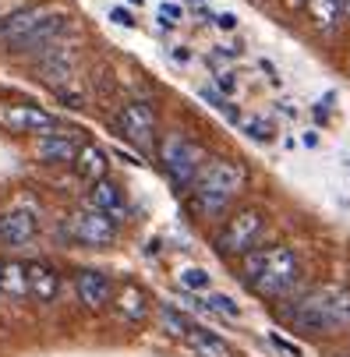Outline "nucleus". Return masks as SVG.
<instances>
[{"label": "nucleus", "instance_id": "obj_27", "mask_svg": "<svg viewBox=\"0 0 350 357\" xmlns=\"http://www.w3.org/2000/svg\"><path fill=\"white\" fill-rule=\"evenodd\" d=\"M160 18H163V25H174V22H181V8L177 4H163L160 8Z\"/></svg>", "mask_w": 350, "mask_h": 357}, {"label": "nucleus", "instance_id": "obj_32", "mask_svg": "<svg viewBox=\"0 0 350 357\" xmlns=\"http://www.w3.org/2000/svg\"><path fill=\"white\" fill-rule=\"evenodd\" d=\"M290 4H308V0H290Z\"/></svg>", "mask_w": 350, "mask_h": 357}, {"label": "nucleus", "instance_id": "obj_5", "mask_svg": "<svg viewBox=\"0 0 350 357\" xmlns=\"http://www.w3.org/2000/svg\"><path fill=\"white\" fill-rule=\"evenodd\" d=\"M262 234H266V216L259 209H237L216 234V251L223 259H244L248 251L259 248Z\"/></svg>", "mask_w": 350, "mask_h": 357}, {"label": "nucleus", "instance_id": "obj_21", "mask_svg": "<svg viewBox=\"0 0 350 357\" xmlns=\"http://www.w3.org/2000/svg\"><path fill=\"white\" fill-rule=\"evenodd\" d=\"M160 322H163V326H167V333H170V336H177V340H184V336H188V329L195 326L188 315H181L177 308H170V304H163V308H160Z\"/></svg>", "mask_w": 350, "mask_h": 357}, {"label": "nucleus", "instance_id": "obj_29", "mask_svg": "<svg viewBox=\"0 0 350 357\" xmlns=\"http://www.w3.org/2000/svg\"><path fill=\"white\" fill-rule=\"evenodd\" d=\"M110 18H114V22H117V25H128V29H131V25H135V18H131V15H128V11H124V8H114V11H110Z\"/></svg>", "mask_w": 350, "mask_h": 357}, {"label": "nucleus", "instance_id": "obj_7", "mask_svg": "<svg viewBox=\"0 0 350 357\" xmlns=\"http://www.w3.org/2000/svg\"><path fill=\"white\" fill-rule=\"evenodd\" d=\"M0 128L15 135H50L57 131V117L36 103H0Z\"/></svg>", "mask_w": 350, "mask_h": 357}, {"label": "nucleus", "instance_id": "obj_6", "mask_svg": "<svg viewBox=\"0 0 350 357\" xmlns=\"http://www.w3.org/2000/svg\"><path fill=\"white\" fill-rule=\"evenodd\" d=\"M160 163L177 188H191V181L198 177V170L206 163V152H202V145H195L184 135H167L160 142Z\"/></svg>", "mask_w": 350, "mask_h": 357}, {"label": "nucleus", "instance_id": "obj_24", "mask_svg": "<svg viewBox=\"0 0 350 357\" xmlns=\"http://www.w3.org/2000/svg\"><path fill=\"white\" fill-rule=\"evenodd\" d=\"M181 283L188 290H209V273L198 266H188V269H181Z\"/></svg>", "mask_w": 350, "mask_h": 357}, {"label": "nucleus", "instance_id": "obj_31", "mask_svg": "<svg viewBox=\"0 0 350 357\" xmlns=\"http://www.w3.org/2000/svg\"><path fill=\"white\" fill-rule=\"evenodd\" d=\"M343 15H347V18H350V0H347V4H343Z\"/></svg>", "mask_w": 350, "mask_h": 357}, {"label": "nucleus", "instance_id": "obj_12", "mask_svg": "<svg viewBox=\"0 0 350 357\" xmlns=\"http://www.w3.org/2000/svg\"><path fill=\"white\" fill-rule=\"evenodd\" d=\"M36 234H39V220H36L32 209H11V213L0 216V241L11 244V248L29 244Z\"/></svg>", "mask_w": 350, "mask_h": 357}, {"label": "nucleus", "instance_id": "obj_4", "mask_svg": "<svg viewBox=\"0 0 350 357\" xmlns=\"http://www.w3.org/2000/svg\"><path fill=\"white\" fill-rule=\"evenodd\" d=\"M248 174L234 160H206L198 177L191 181V209L198 216H220L230 202L241 195Z\"/></svg>", "mask_w": 350, "mask_h": 357}, {"label": "nucleus", "instance_id": "obj_28", "mask_svg": "<svg viewBox=\"0 0 350 357\" xmlns=\"http://www.w3.org/2000/svg\"><path fill=\"white\" fill-rule=\"evenodd\" d=\"M216 85H220V92H227V96L237 92V82L230 78V71H220V75H216Z\"/></svg>", "mask_w": 350, "mask_h": 357}, {"label": "nucleus", "instance_id": "obj_1", "mask_svg": "<svg viewBox=\"0 0 350 357\" xmlns=\"http://www.w3.org/2000/svg\"><path fill=\"white\" fill-rule=\"evenodd\" d=\"M280 319L301 333H340L350 326V290L347 287H315L294 304H283Z\"/></svg>", "mask_w": 350, "mask_h": 357}, {"label": "nucleus", "instance_id": "obj_19", "mask_svg": "<svg viewBox=\"0 0 350 357\" xmlns=\"http://www.w3.org/2000/svg\"><path fill=\"white\" fill-rule=\"evenodd\" d=\"M0 294H8V297L29 294V273L22 262H0Z\"/></svg>", "mask_w": 350, "mask_h": 357}, {"label": "nucleus", "instance_id": "obj_26", "mask_svg": "<svg viewBox=\"0 0 350 357\" xmlns=\"http://www.w3.org/2000/svg\"><path fill=\"white\" fill-rule=\"evenodd\" d=\"M273 347L276 350H283L287 357H301V347H294L290 340H283V336H273Z\"/></svg>", "mask_w": 350, "mask_h": 357}, {"label": "nucleus", "instance_id": "obj_30", "mask_svg": "<svg viewBox=\"0 0 350 357\" xmlns=\"http://www.w3.org/2000/svg\"><path fill=\"white\" fill-rule=\"evenodd\" d=\"M216 25H220V29H237V18L227 11V15H216Z\"/></svg>", "mask_w": 350, "mask_h": 357}, {"label": "nucleus", "instance_id": "obj_15", "mask_svg": "<svg viewBox=\"0 0 350 357\" xmlns=\"http://www.w3.org/2000/svg\"><path fill=\"white\" fill-rule=\"evenodd\" d=\"M25 273H29V294H32L36 301L50 304V301L61 294V273H57L54 266L32 262V266H25Z\"/></svg>", "mask_w": 350, "mask_h": 357}, {"label": "nucleus", "instance_id": "obj_25", "mask_svg": "<svg viewBox=\"0 0 350 357\" xmlns=\"http://www.w3.org/2000/svg\"><path fill=\"white\" fill-rule=\"evenodd\" d=\"M202 99H206V103H209V107H216V110H223V114H227L230 121H237V114H234V107L227 103V99H223V96H220L216 89H202Z\"/></svg>", "mask_w": 350, "mask_h": 357}, {"label": "nucleus", "instance_id": "obj_23", "mask_svg": "<svg viewBox=\"0 0 350 357\" xmlns=\"http://www.w3.org/2000/svg\"><path fill=\"white\" fill-rule=\"evenodd\" d=\"M206 308H209V312H220V315H227V319H241V308H237V301H230L227 294H209Z\"/></svg>", "mask_w": 350, "mask_h": 357}, {"label": "nucleus", "instance_id": "obj_8", "mask_svg": "<svg viewBox=\"0 0 350 357\" xmlns=\"http://www.w3.org/2000/svg\"><path fill=\"white\" fill-rule=\"evenodd\" d=\"M68 237L85 244V248H107L117 237V223L99 209H82L68 220Z\"/></svg>", "mask_w": 350, "mask_h": 357}, {"label": "nucleus", "instance_id": "obj_17", "mask_svg": "<svg viewBox=\"0 0 350 357\" xmlns=\"http://www.w3.org/2000/svg\"><path fill=\"white\" fill-rule=\"evenodd\" d=\"M114 308H117V315H121L124 322H142V319L149 315V297H145L142 287L128 283V287H121V290L114 294Z\"/></svg>", "mask_w": 350, "mask_h": 357}, {"label": "nucleus", "instance_id": "obj_22", "mask_svg": "<svg viewBox=\"0 0 350 357\" xmlns=\"http://www.w3.org/2000/svg\"><path fill=\"white\" fill-rule=\"evenodd\" d=\"M241 128L248 131V138H255V142H273V124L266 117H244Z\"/></svg>", "mask_w": 350, "mask_h": 357}, {"label": "nucleus", "instance_id": "obj_18", "mask_svg": "<svg viewBox=\"0 0 350 357\" xmlns=\"http://www.w3.org/2000/svg\"><path fill=\"white\" fill-rule=\"evenodd\" d=\"M184 343H188L198 357H234L230 343H227L223 336H216L213 329H202V326H191L188 336H184Z\"/></svg>", "mask_w": 350, "mask_h": 357}, {"label": "nucleus", "instance_id": "obj_2", "mask_svg": "<svg viewBox=\"0 0 350 357\" xmlns=\"http://www.w3.org/2000/svg\"><path fill=\"white\" fill-rule=\"evenodd\" d=\"M244 283L252 287V294H259L262 301H280L287 297L297 280H301V262H297L294 248L287 244H273V248H255L244 255Z\"/></svg>", "mask_w": 350, "mask_h": 357}, {"label": "nucleus", "instance_id": "obj_11", "mask_svg": "<svg viewBox=\"0 0 350 357\" xmlns=\"http://www.w3.org/2000/svg\"><path fill=\"white\" fill-rule=\"evenodd\" d=\"M75 294H78V301L85 304L89 312H103L107 304L114 301L110 276L99 273V269H82V273L75 276Z\"/></svg>", "mask_w": 350, "mask_h": 357}, {"label": "nucleus", "instance_id": "obj_20", "mask_svg": "<svg viewBox=\"0 0 350 357\" xmlns=\"http://www.w3.org/2000/svg\"><path fill=\"white\" fill-rule=\"evenodd\" d=\"M343 4L347 0H308V15H312L315 29H322V32L336 29V22L343 18Z\"/></svg>", "mask_w": 350, "mask_h": 357}, {"label": "nucleus", "instance_id": "obj_14", "mask_svg": "<svg viewBox=\"0 0 350 357\" xmlns=\"http://www.w3.org/2000/svg\"><path fill=\"white\" fill-rule=\"evenodd\" d=\"M89 209L107 213L114 223H117V220H124V191H121V184H114L110 177L96 181V184L89 188Z\"/></svg>", "mask_w": 350, "mask_h": 357}, {"label": "nucleus", "instance_id": "obj_9", "mask_svg": "<svg viewBox=\"0 0 350 357\" xmlns=\"http://www.w3.org/2000/svg\"><path fill=\"white\" fill-rule=\"evenodd\" d=\"M117 131L138 145V149H149L156 138V110L149 103H128L121 114H117Z\"/></svg>", "mask_w": 350, "mask_h": 357}, {"label": "nucleus", "instance_id": "obj_16", "mask_svg": "<svg viewBox=\"0 0 350 357\" xmlns=\"http://www.w3.org/2000/svg\"><path fill=\"white\" fill-rule=\"evenodd\" d=\"M107 167H110V160H107V152L99 149V145H78V156H75V174L85 181V184H96V181H103L107 177Z\"/></svg>", "mask_w": 350, "mask_h": 357}, {"label": "nucleus", "instance_id": "obj_13", "mask_svg": "<svg viewBox=\"0 0 350 357\" xmlns=\"http://www.w3.org/2000/svg\"><path fill=\"white\" fill-rule=\"evenodd\" d=\"M36 156H39L43 163H54V167H61V163H75V156H78V142H75L71 135H61V131L39 135V138H36Z\"/></svg>", "mask_w": 350, "mask_h": 357}, {"label": "nucleus", "instance_id": "obj_3", "mask_svg": "<svg viewBox=\"0 0 350 357\" xmlns=\"http://www.w3.org/2000/svg\"><path fill=\"white\" fill-rule=\"evenodd\" d=\"M64 29H68V15L57 4H29L0 22V46L32 54V50H43L54 39H61Z\"/></svg>", "mask_w": 350, "mask_h": 357}, {"label": "nucleus", "instance_id": "obj_10", "mask_svg": "<svg viewBox=\"0 0 350 357\" xmlns=\"http://www.w3.org/2000/svg\"><path fill=\"white\" fill-rule=\"evenodd\" d=\"M75 71V46H64L54 39V46H43V61H39V78L54 89H64V82Z\"/></svg>", "mask_w": 350, "mask_h": 357}]
</instances>
